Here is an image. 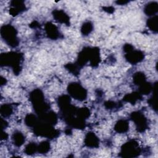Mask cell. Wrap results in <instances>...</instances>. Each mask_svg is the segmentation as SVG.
<instances>
[{
  "instance_id": "obj_1",
  "label": "cell",
  "mask_w": 158,
  "mask_h": 158,
  "mask_svg": "<svg viewBox=\"0 0 158 158\" xmlns=\"http://www.w3.org/2000/svg\"><path fill=\"white\" fill-rule=\"evenodd\" d=\"M99 49L96 47H85L79 52L76 64L82 67L87 62H89L90 65L93 67H97L100 62Z\"/></svg>"
},
{
  "instance_id": "obj_2",
  "label": "cell",
  "mask_w": 158,
  "mask_h": 158,
  "mask_svg": "<svg viewBox=\"0 0 158 158\" xmlns=\"http://www.w3.org/2000/svg\"><path fill=\"white\" fill-rule=\"evenodd\" d=\"M23 61V54L17 52L2 53L0 56L1 65L11 67L15 75H19L20 73L22 70V64Z\"/></svg>"
},
{
  "instance_id": "obj_3",
  "label": "cell",
  "mask_w": 158,
  "mask_h": 158,
  "mask_svg": "<svg viewBox=\"0 0 158 158\" xmlns=\"http://www.w3.org/2000/svg\"><path fill=\"white\" fill-rule=\"evenodd\" d=\"M30 100L35 111L39 116L49 111L50 106L45 101L43 93L40 89H35L30 93Z\"/></svg>"
},
{
  "instance_id": "obj_4",
  "label": "cell",
  "mask_w": 158,
  "mask_h": 158,
  "mask_svg": "<svg viewBox=\"0 0 158 158\" xmlns=\"http://www.w3.org/2000/svg\"><path fill=\"white\" fill-rule=\"evenodd\" d=\"M1 35L6 43L12 48L18 46L19 40L17 38V31L14 27L10 24L4 25L1 28Z\"/></svg>"
},
{
  "instance_id": "obj_5",
  "label": "cell",
  "mask_w": 158,
  "mask_h": 158,
  "mask_svg": "<svg viewBox=\"0 0 158 158\" xmlns=\"http://www.w3.org/2000/svg\"><path fill=\"white\" fill-rule=\"evenodd\" d=\"M33 131L37 136L46 137L48 138H56L60 134V131L54 129L52 125L40 120L33 127Z\"/></svg>"
},
{
  "instance_id": "obj_6",
  "label": "cell",
  "mask_w": 158,
  "mask_h": 158,
  "mask_svg": "<svg viewBox=\"0 0 158 158\" xmlns=\"http://www.w3.org/2000/svg\"><path fill=\"white\" fill-rule=\"evenodd\" d=\"M141 151L137 141L130 140L122 145L120 152L122 157H135L138 156Z\"/></svg>"
},
{
  "instance_id": "obj_7",
  "label": "cell",
  "mask_w": 158,
  "mask_h": 158,
  "mask_svg": "<svg viewBox=\"0 0 158 158\" xmlns=\"http://www.w3.org/2000/svg\"><path fill=\"white\" fill-rule=\"evenodd\" d=\"M67 91L70 96L80 101L85 100L87 97L86 89L78 82L69 83L67 86Z\"/></svg>"
},
{
  "instance_id": "obj_8",
  "label": "cell",
  "mask_w": 158,
  "mask_h": 158,
  "mask_svg": "<svg viewBox=\"0 0 158 158\" xmlns=\"http://www.w3.org/2000/svg\"><path fill=\"white\" fill-rule=\"evenodd\" d=\"M131 120L135 123L136 130L140 133L145 131L148 128V123L146 117L140 111H135L130 114Z\"/></svg>"
},
{
  "instance_id": "obj_9",
  "label": "cell",
  "mask_w": 158,
  "mask_h": 158,
  "mask_svg": "<svg viewBox=\"0 0 158 158\" xmlns=\"http://www.w3.org/2000/svg\"><path fill=\"white\" fill-rule=\"evenodd\" d=\"M125 58L130 64L136 65L144 59V54L142 51L133 49L125 53Z\"/></svg>"
},
{
  "instance_id": "obj_10",
  "label": "cell",
  "mask_w": 158,
  "mask_h": 158,
  "mask_svg": "<svg viewBox=\"0 0 158 158\" xmlns=\"http://www.w3.org/2000/svg\"><path fill=\"white\" fill-rule=\"evenodd\" d=\"M44 30L48 38L56 40L60 38V33L58 28L51 22H47L44 25Z\"/></svg>"
},
{
  "instance_id": "obj_11",
  "label": "cell",
  "mask_w": 158,
  "mask_h": 158,
  "mask_svg": "<svg viewBox=\"0 0 158 158\" xmlns=\"http://www.w3.org/2000/svg\"><path fill=\"white\" fill-rule=\"evenodd\" d=\"M25 10L26 6L23 1L14 0L10 2L9 13L12 16H16Z\"/></svg>"
},
{
  "instance_id": "obj_12",
  "label": "cell",
  "mask_w": 158,
  "mask_h": 158,
  "mask_svg": "<svg viewBox=\"0 0 158 158\" xmlns=\"http://www.w3.org/2000/svg\"><path fill=\"white\" fill-rule=\"evenodd\" d=\"M52 15L57 22L65 24L67 26L70 25V17L64 10L55 9L52 11Z\"/></svg>"
},
{
  "instance_id": "obj_13",
  "label": "cell",
  "mask_w": 158,
  "mask_h": 158,
  "mask_svg": "<svg viewBox=\"0 0 158 158\" xmlns=\"http://www.w3.org/2000/svg\"><path fill=\"white\" fill-rule=\"evenodd\" d=\"M84 143L86 146L91 148H95L99 146V139L93 132H88L85 136Z\"/></svg>"
},
{
  "instance_id": "obj_14",
  "label": "cell",
  "mask_w": 158,
  "mask_h": 158,
  "mask_svg": "<svg viewBox=\"0 0 158 158\" xmlns=\"http://www.w3.org/2000/svg\"><path fill=\"white\" fill-rule=\"evenodd\" d=\"M114 130L118 133H125L129 130V123L127 120L120 119L118 120L115 126Z\"/></svg>"
},
{
  "instance_id": "obj_15",
  "label": "cell",
  "mask_w": 158,
  "mask_h": 158,
  "mask_svg": "<svg viewBox=\"0 0 158 158\" xmlns=\"http://www.w3.org/2000/svg\"><path fill=\"white\" fill-rule=\"evenodd\" d=\"M158 11V4L157 2H150L146 4L144 8V13L148 16L154 15Z\"/></svg>"
},
{
  "instance_id": "obj_16",
  "label": "cell",
  "mask_w": 158,
  "mask_h": 158,
  "mask_svg": "<svg viewBox=\"0 0 158 158\" xmlns=\"http://www.w3.org/2000/svg\"><path fill=\"white\" fill-rule=\"evenodd\" d=\"M12 139L15 146L20 147L25 142V138L24 135L20 131H15L12 136Z\"/></svg>"
},
{
  "instance_id": "obj_17",
  "label": "cell",
  "mask_w": 158,
  "mask_h": 158,
  "mask_svg": "<svg viewBox=\"0 0 158 158\" xmlns=\"http://www.w3.org/2000/svg\"><path fill=\"white\" fill-rule=\"evenodd\" d=\"M142 99V95L139 92H133L131 93H129L126 94L123 98V101L130 102L131 104H135L136 102Z\"/></svg>"
},
{
  "instance_id": "obj_18",
  "label": "cell",
  "mask_w": 158,
  "mask_h": 158,
  "mask_svg": "<svg viewBox=\"0 0 158 158\" xmlns=\"http://www.w3.org/2000/svg\"><path fill=\"white\" fill-rule=\"evenodd\" d=\"M133 81L135 85L139 86L146 81V78L143 72H137L133 76Z\"/></svg>"
},
{
  "instance_id": "obj_19",
  "label": "cell",
  "mask_w": 158,
  "mask_h": 158,
  "mask_svg": "<svg viewBox=\"0 0 158 158\" xmlns=\"http://www.w3.org/2000/svg\"><path fill=\"white\" fill-rule=\"evenodd\" d=\"M148 27L149 28L150 30L154 33L157 32L158 29V17L157 15H154L150 19H148L146 22Z\"/></svg>"
},
{
  "instance_id": "obj_20",
  "label": "cell",
  "mask_w": 158,
  "mask_h": 158,
  "mask_svg": "<svg viewBox=\"0 0 158 158\" xmlns=\"http://www.w3.org/2000/svg\"><path fill=\"white\" fill-rule=\"evenodd\" d=\"M152 90L154 94L148 100V103L152 109L157 112V82L154 85Z\"/></svg>"
},
{
  "instance_id": "obj_21",
  "label": "cell",
  "mask_w": 158,
  "mask_h": 158,
  "mask_svg": "<svg viewBox=\"0 0 158 158\" xmlns=\"http://www.w3.org/2000/svg\"><path fill=\"white\" fill-rule=\"evenodd\" d=\"M13 112L12 106L9 104H4L1 106L0 113L2 117L6 118L9 117Z\"/></svg>"
},
{
  "instance_id": "obj_22",
  "label": "cell",
  "mask_w": 158,
  "mask_h": 158,
  "mask_svg": "<svg viewBox=\"0 0 158 158\" xmlns=\"http://www.w3.org/2000/svg\"><path fill=\"white\" fill-rule=\"evenodd\" d=\"M39 122V120L33 114H28L25 118V124L29 127H34Z\"/></svg>"
},
{
  "instance_id": "obj_23",
  "label": "cell",
  "mask_w": 158,
  "mask_h": 158,
  "mask_svg": "<svg viewBox=\"0 0 158 158\" xmlns=\"http://www.w3.org/2000/svg\"><path fill=\"white\" fill-rule=\"evenodd\" d=\"M93 30V25L90 21L85 22L81 27V33L84 36H87L91 33Z\"/></svg>"
},
{
  "instance_id": "obj_24",
  "label": "cell",
  "mask_w": 158,
  "mask_h": 158,
  "mask_svg": "<svg viewBox=\"0 0 158 158\" xmlns=\"http://www.w3.org/2000/svg\"><path fill=\"white\" fill-rule=\"evenodd\" d=\"M153 89V86L149 82L146 81L143 85L139 86L138 92L141 94H148Z\"/></svg>"
},
{
  "instance_id": "obj_25",
  "label": "cell",
  "mask_w": 158,
  "mask_h": 158,
  "mask_svg": "<svg viewBox=\"0 0 158 158\" xmlns=\"http://www.w3.org/2000/svg\"><path fill=\"white\" fill-rule=\"evenodd\" d=\"M70 101H71L70 97L69 95H66V94L62 95L59 96L57 99V104L60 109L70 104Z\"/></svg>"
},
{
  "instance_id": "obj_26",
  "label": "cell",
  "mask_w": 158,
  "mask_h": 158,
  "mask_svg": "<svg viewBox=\"0 0 158 158\" xmlns=\"http://www.w3.org/2000/svg\"><path fill=\"white\" fill-rule=\"evenodd\" d=\"M50 149V144L47 141H43L38 145L37 151L40 154L47 153Z\"/></svg>"
},
{
  "instance_id": "obj_27",
  "label": "cell",
  "mask_w": 158,
  "mask_h": 158,
  "mask_svg": "<svg viewBox=\"0 0 158 158\" xmlns=\"http://www.w3.org/2000/svg\"><path fill=\"white\" fill-rule=\"evenodd\" d=\"M65 68L69 70L70 73H73L75 75H77L80 73V67L76 64L73 63H69L66 65H65Z\"/></svg>"
},
{
  "instance_id": "obj_28",
  "label": "cell",
  "mask_w": 158,
  "mask_h": 158,
  "mask_svg": "<svg viewBox=\"0 0 158 158\" xmlns=\"http://www.w3.org/2000/svg\"><path fill=\"white\" fill-rule=\"evenodd\" d=\"M38 150V145L35 143H30L28 144L24 150V152L28 155H32L35 154Z\"/></svg>"
},
{
  "instance_id": "obj_29",
  "label": "cell",
  "mask_w": 158,
  "mask_h": 158,
  "mask_svg": "<svg viewBox=\"0 0 158 158\" xmlns=\"http://www.w3.org/2000/svg\"><path fill=\"white\" fill-rule=\"evenodd\" d=\"M104 106L107 109H113L118 107V104L112 101H107L104 102Z\"/></svg>"
},
{
  "instance_id": "obj_30",
  "label": "cell",
  "mask_w": 158,
  "mask_h": 158,
  "mask_svg": "<svg viewBox=\"0 0 158 158\" xmlns=\"http://www.w3.org/2000/svg\"><path fill=\"white\" fill-rule=\"evenodd\" d=\"M134 49V47L130 44H125L124 46H123V51L126 53V52H128L129 51H130L131 50L133 49Z\"/></svg>"
},
{
  "instance_id": "obj_31",
  "label": "cell",
  "mask_w": 158,
  "mask_h": 158,
  "mask_svg": "<svg viewBox=\"0 0 158 158\" xmlns=\"http://www.w3.org/2000/svg\"><path fill=\"white\" fill-rule=\"evenodd\" d=\"M103 9L104 11L107 12V13H113L114 12V8L112 6H107V7H104Z\"/></svg>"
},
{
  "instance_id": "obj_32",
  "label": "cell",
  "mask_w": 158,
  "mask_h": 158,
  "mask_svg": "<svg viewBox=\"0 0 158 158\" xmlns=\"http://www.w3.org/2000/svg\"><path fill=\"white\" fill-rule=\"evenodd\" d=\"M1 127H2V128L4 129V128H6V127L7 126V122H6L5 120H3L2 118L1 119Z\"/></svg>"
},
{
  "instance_id": "obj_33",
  "label": "cell",
  "mask_w": 158,
  "mask_h": 158,
  "mask_svg": "<svg viewBox=\"0 0 158 158\" xmlns=\"http://www.w3.org/2000/svg\"><path fill=\"white\" fill-rule=\"evenodd\" d=\"M117 4H120V5H124L127 4L128 2H129L128 1H117L115 2Z\"/></svg>"
},
{
  "instance_id": "obj_34",
  "label": "cell",
  "mask_w": 158,
  "mask_h": 158,
  "mask_svg": "<svg viewBox=\"0 0 158 158\" xmlns=\"http://www.w3.org/2000/svg\"><path fill=\"white\" fill-rule=\"evenodd\" d=\"M8 138V135L6 133H5L4 131H2V135H1V139H6Z\"/></svg>"
},
{
  "instance_id": "obj_35",
  "label": "cell",
  "mask_w": 158,
  "mask_h": 158,
  "mask_svg": "<svg viewBox=\"0 0 158 158\" xmlns=\"http://www.w3.org/2000/svg\"><path fill=\"white\" fill-rule=\"evenodd\" d=\"M6 82V78H3L2 77H1V85H4Z\"/></svg>"
}]
</instances>
